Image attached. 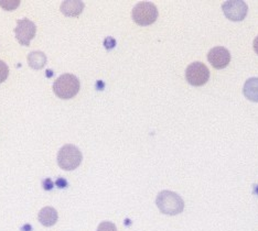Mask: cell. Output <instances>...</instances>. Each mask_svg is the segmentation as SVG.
Returning a JSON list of instances; mask_svg holds the SVG:
<instances>
[{
  "label": "cell",
  "instance_id": "cell-10",
  "mask_svg": "<svg viewBox=\"0 0 258 231\" xmlns=\"http://www.w3.org/2000/svg\"><path fill=\"white\" fill-rule=\"evenodd\" d=\"M39 221L45 227H52L54 226L55 222L57 221V211L53 208V207H44L39 212Z\"/></svg>",
  "mask_w": 258,
  "mask_h": 231
},
{
  "label": "cell",
  "instance_id": "cell-18",
  "mask_svg": "<svg viewBox=\"0 0 258 231\" xmlns=\"http://www.w3.org/2000/svg\"><path fill=\"white\" fill-rule=\"evenodd\" d=\"M254 50H255V52L258 54V37L254 40Z\"/></svg>",
  "mask_w": 258,
  "mask_h": 231
},
{
  "label": "cell",
  "instance_id": "cell-1",
  "mask_svg": "<svg viewBox=\"0 0 258 231\" xmlns=\"http://www.w3.org/2000/svg\"><path fill=\"white\" fill-rule=\"evenodd\" d=\"M156 204L162 214L169 216L181 214L184 209L183 199L177 193L170 191H162L158 194Z\"/></svg>",
  "mask_w": 258,
  "mask_h": 231
},
{
  "label": "cell",
  "instance_id": "cell-17",
  "mask_svg": "<svg viewBox=\"0 0 258 231\" xmlns=\"http://www.w3.org/2000/svg\"><path fill=\"white\" fill-rule=\"evenodd\" d=\"M56 185L58 186V187H62V188H66L67 186H68V182L64 180V179H57V181H56Z\"/></svg>",
  "mask_w": 258,
  "mask_h": 231
},
{
  "label": "cell",
  "instance_id": "cell-2",
  "mask_svg": "<svg viewBox=\"0 0 258 231\" xmlns=\"http://www.w3.org/2000/svg\"><path fill=\"white\" fill-rule=\"evenodd\" d=\"M80 87V81L75 75L63 74L55 80L53 91L58 98L70 99L78 95Z\"/></svg>",
  "mask_w": 258,
  "mask_h": 231
},
{
  "label": "cell",
  "instance_id": "cell-16",
  "mask_svg": "<svg viewBox=\"0 0 258 231\" xmlns=\"http://www.w3.org/2000/svg\"><path fill=\"white\" fill-rule=\"evenodd\" d=\"M42 184H43L44 189H46V191H50V189L53 188V183H52V181L50 179H45Z\"/></svg>",
  "mask_w": 258,
  "mask_h": 231
},
{
  "label": "cell",
  "instance_id": "cell-3",
  "mask_svg": "<svg viewBox=\"0 0 258 231\" xmlns=\"http://www.w3.org/2000/svg\"><path fill=\"white\" fill-rule=\"evenodd\" d=\"M83 160L82 152L73 144H66L57 153V164L64 171H73L80 167Z\"/></svg>",
  "mask_w": 258,
  "mask_h": 231
},
{
  "label": "cell",
  "instance_id": "cell-14",
  "mask_svg": "<svg viewBox=\"0 0 258 231\" xmlns=\"http://www.w3.org/2000/svg\"><path fill=\"white\" fill-rule=\"evenodd\" d=\"M20 2L19 0H14V2H4V0H0V6L5 9V10H14L17 7H19Z\"/></svg>",
  "mask_w": 258,
  "mask_h": 231
},
{
  "label": "cell",
  "instance_id": "cell-15",
  "mask_svg": "<svg viewBox=\"0 0 258 231\" xmlns=\"http://www.w3.org/2000/svg\"><path fill=\"white\" fill-rule=\"evenodd\" d=\"M97 231H117V228L113 222L103 221L99 223V226L97 227Z\"/></svg>",
  "mask_w": 258,
  "mask_h": 231
},
{
  "label": "cell",
  "instance_id": "cell-12",
  "mask_svg": "<svg viewBox=\"0 0 258 231\" xmlns=\"http://www.w3.org/2000/svg\"><path fill=\"white\" fill-rule=\"evenodd\" d=\"M28 64L33 69H41L46 64V56L43 52L34 51L28 55Z\"/></svg>",
  "mask_w": 258,
  "mask_h": 231
},
{
  "label": "cell",
  "instance_id": "cell-6",
  "mask_svg": "<svg viewBox=\"0 0 258 231\" xmlns=\"http://www.w3.org/2000/svg\"><path fill=\"white\" fill-rule=\"evenodd\" d=\"M16 38L21 45L29 46L30 45L31 40L36 37L37 33V26L34 22L27 19H20L17 22V27L15 29Z\"/></svg>",
  "mask_w": 258,
  "mask_h": 231
},
{
  "label": "cell",
  "instance_id": "cell-13",
  "mask_svg": "<svg viewBox=\"0 0 258 231\" xmlns=\"http://www.w3.org/2000/svg\"><path fill=\"white\" fill-rule=\"evenodd\" d=\"M9 67L4 61H0V84L8 79Z\"/></svg>",
  "mask_w": 258,
  "mask_h": 231
},
{
  "label": "cell",
  "instance_id": "cell-8",
  "mask_svg": "<svg viewBox=\"0 0 258 231\" xmlns=\"http://www.w3.org/2000/svg\"><path fill=\"white\" fill-rule=\"evenodd\" d=\"M208 60L216 69L225 68L231 61V53L223 46H215L209 52Z\"/></svg>",
  "mask_w": 258,
  "mask_h": 231
},
{
  "label": "cell",
  "instance_id": "cell-4",
  "mask_svg": "<svg viewBox=\"0 0 258 231\" xmlns=\"http://www.w3.org/2000/svg\"><path fill=\"white\" fill-rule=\"evenodd\" d=\"M133 20L139 26H150L158 18V9L149 2L139 3L133 9Z\"/></svg>",
  "mask_w": 258,
  "mask_h": 231
},
{
  "label": "cell",
  "instance_id": "cell-5",
  "mask_svg": "<svg viewBox=\"0 0 258 231\" xmlns=\"http://www.w3.org/2000/svg\"><path fill=\"white\" fill-rule=\"evenodd\" d=\"M185 79L192 86H203L210 79V70L202 62H193L185 69Z\"/></svg>",
  "mask_w": 258,
  "mask_h": 231
},
{
  "label": "cell",
  "instance_id": "cell-9",
  "mask_svg": "<svg viewBox=\"0 0 258 231\" xmlns=\"http://www.w3.org/2000/svg\"><path fill=\"white\" fill-rule=\"evenodd\" d=\"M84 9V3L79 0H72V2H63L61 5V11L67 17H78L82 14Z\"/></svg>",
  "mask_w": 258,
  "mask_h": 231
},
{
  "label": "cell",
  "instance_id": "cell-7",
  "mask_svg": "<svg viewBox=\"0 0 258 231\" xmlns=\"http://www.w3.org/2000/svg\"><path fill=\"white\" fill-rule=\"evenodd\" d=\"M223 13L225 17L231 21H243L245 17L247 16L248 7L245 2H240V0H230V2H225L222 5Z\"/></svg>",
  "mask_w": 258,
  "mask_h": 231
},
{
  "label": "cell",
  "instance_id": "cell-11",
  "mask_svg": "<svg viewBox=\"0 0 258 231\" xmlns=\"http://www.w3.org/2000/svg\"><path fill=\"white\" fill-rule=\"evenodd\" d=\"M244 96L250 102L258 103V79L257 77H251L245 83L243 88Z\"/></svg>",
  "mask_w": 258,
  "mask_h": 231
}]
</instances>
